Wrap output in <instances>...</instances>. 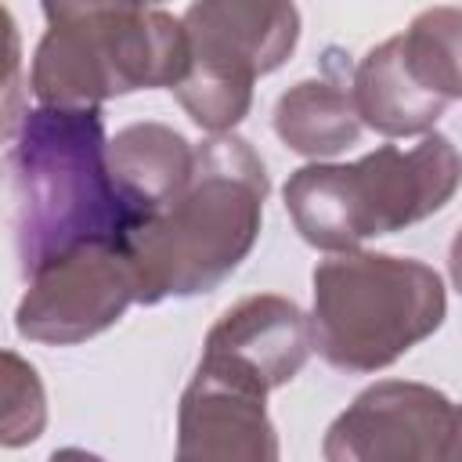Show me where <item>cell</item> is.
<instances>
[{"mask_svg":"<svg viewBox=\"0 0 462 462\" xmlns=\"http://www.w3.org/2000/svg\"><path fill=\"white\" fill-rule=\"evenodd\" d=\"M130 303H137V274L126 245L90 242L29 274L14 328L32 343L76 346L112 328Z\"/></svg>","mask_w":462,"mask_h":462,"instance_id":"cell-8","label":"cell"},{"mask_svg":"<svg viewBox=\"0 0 462 462\" xmlns=\"http://www.w3.org/2000/svg\"><path fill=\"white\" fill-rule=\"evenodd\" d=\"M361 126L350 72L300 79L274 105V134L285 148L307 159H332L346 152L357 144Z\"/></svg>","mask_w":462,"mask_h":462,"instance_id":"cell-13","label":"cell"},{"mask_svg":"<svg viewBox=\"0 0 462 462\" xmlns=\"http://www.w3.org/2000/svg\"><path fill=\"white\" fill-rule=\"evenodd\" d=\"M267 170L249 141L209 134L195 148L188 188L130 238L126 253L137 274V303L213 292L260 238Z\"/></svg>","mask_w":462,"mask_h":462,"instance_id":"cell-2","label":"cell"},{"mask_svg":"<svg viewBox=\"0 0 462 462\" xmlns=\"http://www.w3.org/2000/svg\"><path fill=\"white\" fill-rule=\"evenodd\" d=\"M188 65L184 22L155 7H108L43 32L32 54V94L40 105H101L134 90H173Z\"/></svg>","mask_w":462,"mask_h":462,"instance_id":"cell-5","label":"cell"},{"mask_svg":"<svg viewBox=\"0 0 462 462\" xmlns=\"http://www.w3.org/2000/svg\"><path fill=\"white\" fill-rule=\"evenodd\" d=\"M180 22L191 65L173 94L191 123L227 134L245 119L256 76L274 72L292 54L300 11L292 0H191Z\"/></svg>","mask_w":462,"mask_h":462,"instance_id":"cell-6","label":"cell"},{"mask_svg":"<svg viewBox=\"0 0 462 462\" xmlns=\"http://www.w3.org/2000/svg\"><path fill=\"white\" fill-rule=\"evenodd\" d=\"M458 188L462 155L430 130L411 148L379 144L357 162L300 166L285 184V209L307 245L346 253L440 213Z\"/></svg>","mask_w":462,"mask_h":462,"instance_id":"cell-3","label":"cell"},{"mask_svg":"<svg viewBox=\"0 0 462 462\" xmlns=\"http://www.w3.org/2000/svg\"><path fill=\"white\" fill-rule=\"evenodd\" d=\"M321 455L328 462H458L462 404L426 383H375L336 415Z\"/></svg>","mask_w":462,"mask_h":462,"instance_id":"cell-7","label":"cell"},{"mask_svg":"<svg viewBox=\"0 0 462 462\" xmlns=\"http://www.w3.org/2000/svg\"><path fill=\"white\" fill-rule=\"evenodd\" d=\"M401 36L415 79L440 101L462 97V7H426Z\"/></svg>","mask_w":462,"mask_h":462,"instance_id":"cell-14","label":"cell"},{"mask_svg":"<svg viewBox=\"0 0 462 462\" xmlns=\"http://www.w3.org/2000/svg\"><path fill=\"white\" fill-rule=\"evenodd\" d=\"M448 271H451V282H455V289H458V296H462V227H458L455 238H451V249H448Z\"/></svg>","mask_w":462,"mask_h":462,"instance_id":"cell-16","label":"cell"},{"mask_svg":"<svg viewBox=\"0 0 462 462\" xmlns=\"http://www.w3.org/2000/svg\"><path fill=\"white\" fill-rule=\"evenodd\" d=\"M47 419L43 386L32 365H25L14 350H4V383H0V440L4 448H18L40 437Z\"/></svg>","mask_w":462,"mask_h":462,"instance_id":"cell-15","label":"cell"},{"mask_svg":"<svg viewBox=\"0 0 462 462\" xmlns=\"http://www.w3.org/2000/svg\"><path fill=\"white\" fill-rule=\"evenodd\" d=\"M144 4H148V7H152V4H162V0H144Z\"/></svg>","mask_w":462,"mask_h":462,"instance_id":"cell-17","label":"cell"},{"mask_svg":"<svg viewBox=\"0 0 462 462\" xmlns=\"http://www.w3.org/2000/svg\"><path fill=\"white\" fill-rule=\"evenodd\" d=\"M202 346L206 365L227 368L271 393L303 372L314 350V321L292 300L260 292L227 307Z\"/></svg>","mask_w":462,"mask_h":462,"instance_id":"cell-10","label":"cell"},{"mask_svg":"<svg viewBox=\"0 0 462 462\" xmlns=\"http://www.w3.org/2000/svg\"><path fill=\"white\" fill-rule=\"evenodd\" d=\"M108 170L141 227L188 188L195 148L166 123H130L108 141Z\"/></svg>","mask_w":462,"mask_h":462,"instance_id":"cell-11","label":"cell"},{"mask_svg":"<svg viewBox=\"0 0 462 462\" xmlns=\"http://www.w3.org/2000/svg\"><path fill=\"white\" fill-rule=\"evenodd\" d=\"M7 224L22 274L137 231L112 170L101 105H40L7 137Z\"/></svg>","mask_w":462,"mask_h":462,"instance_id":"cell-1","label":"cell"},{"mask_svg":"<svg viewBox=\"0 0 462 462\" xmlns=\"http://www.w3.org/2000/svg\"><path fill=\"white\" fill-rule=\"evenodd\" d=\"M350 87L361 123L383 137H422L448 108V101L430 94L408 69L401 36L372 47L350 72Z\"/></svg>","mask_w":462,"mask_h":462,"instance_id":"cell-12","label":"cell"},{"mask_svg":"<svg viewBox=\"0 0 462 462\" xmlns=\"http://www.w3.org/2000/svg\"><path fill=\"white\" fill-rule=\"evenodd\" d=\"M180 462H274L278 437L267 419V390L199 361L177 411Z\"/></svg>","mask_w":462,"mask_h":462,"instance_id":"cell-9","label":"cell"},{"mask_svg":"<svg viewBox=\"0 0 462 462\" xmlns=\"http://www.w3.org/2000/svg\"><path fill=\"white\" fill-rule=\"evenodd\" d=\"M314 350L339 372L390 368L448 314L440 274L411 256L346 249L314 267Z\"/></svg>","mask_w":462,"mask_h":462,"instance_id":"cell-4","label":"cell"}]
</instances>
